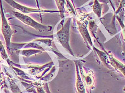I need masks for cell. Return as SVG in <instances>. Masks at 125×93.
<instances>
[{"instance_id": "cell-1", "label": "cell", "mask_w": 125, "mask_h": 93, "mask_svg": "<svg viewBox=\"0 0 125 93\" xmlns=\"http://www.w3.org/2000/svg\"><path fill=\"white\" fill-rule=\"evenodd\" d=\"M12 15L15 18L19 20L25 25H27L31 27H32L36 30L40 32H50L52 29V27L50 26H45L39 23L30 17L27 16L25 14H23L17 11H12Z\"/></svg>"}, {"instance_id": "cell-2", "label": "cell", "mask_w": 125, "mask_h": 93, "mask_svg": "<svg viewBox=\"0 0 125 93\" xmlns=\"http://www.w3.org/2000/svg\"><path fill=\"white\" fill-rule=\"evenodd\" d=\"M2 1L3 0H0V11H1L2 20V32L5 39L6 47L8 50H9L11 44L10 40L13 34V30L11 29L10 25L8 23V20L5 17L4 9L3 7Z\"/></svg>"}, {"instance_id": "cell-3", "label": "cell", "mask_w": 125, "mask_h": 93, "mask_svg": "<svg viewBox=\"0 0 125 93\" xmlns=\"http://www.w3.org/2000/svg\"><path fill=\"white\" fill-rule=\"evenodd\" d=\"M70 23L71 19L69 18L67 19L65 25L62 26V29L57 33V36L62 46L65 48L71 54L73 55L69 45Z\"/></svg>"}, {"instance_id": "cell-4", "label": "cell", "mask_w": 125, "mask_h": 93, "mask_svg": "<svg viewBox=\"0 0 125 93\" xmlns=\"http://www.w3.org/2000/svg\"><path fill=\"white\" fill-rule=\"evenodd\" d=\"M4 1L7 3L10 6L15 9L16 10H18V11H21V12L23 14L27 13H41V12H58V11H48V10H41V9H33V8H31L27 7L24 5H22L21 4H19L18 3L15 2L14 0H4Z\"/></svg>"}, {"instance_id": "cell-5", "label": "cell", "mask_w": 125, "mask_h": 93, "mask_svg": "<svg viewBox=\"0 0 125 93\" xmlns=\"http://www.w3.org/2000/svg\"><path fill=\"white\" fill-rule=\"evenodd\" d=\"M76 87H77L79 93H86L84 86L81 80L80 75L77 69V78H76Z\"/></svg>"}, {"instance_id": "cell-6", "label": "cell", "mask_w": 125, "mask_h": 93, "mask_svg": "<svg viewBox=\"0 0 125 93\" xmlns=\"http://www.w3.org/2000/svg\"><path fill=\"white\" fill-rule=\"evenodd\" d=\"M42 52L41 50H35V49H28V50H24L22 51V55L23 56L28 57L34 54H36L37 53H39Z\"/></svg>"}, {"instance_id": "cell-7", "label": "cell", "mask_w": 125, "mask_h": 93, "mask_svg": "<svg viewBox=\"0 0 125 93\" xmlns=\"http://www.w3.org/2000/svg\"><path fill=\"white\" fill-rule=\"evenodd\" d=\"M57 5L59 8V12L61 13V18L64 17V0H56Z\"/></svg>"}, {"instance_id": "cell-8", "label": "cell", "mask_w": 125, "mask_h": 93, "mask_svg": "<svg viewBox=\"0 0 125 93\" xmlns=\"http://www.w3.org/2000/svg\"><path fill=\"white\" fill-rule=\"evenodd\" d=\"M26 45V43L24 44H15V43H11L10 44L9 50H12V51H17L18 50L21 49V48L24 47Z\"/></svg>"}, {"instance_id": "cell-9", "label": "cell", "mask_w": 125, "mask_h": 93, "mask_svg": "<svg viewBox=\"0 0 125 93\" xmlns=\"http://www.w3.org/2000/svg\"><path fill=\"white\" fill-rule=\"evenodd\" d=\"M25 48H33V49H37L38 50H44L43 48H42L41 46H40L39 44H36L35 43H31L26 44V45L24 46Z\"/></svg>"}, {"instance_id": "cell-10", "label": "cell", "mask_w": 125, "mask_h": 93, "mask_svg": "<svg viewBox=\"0 0 125 93\" xmlns=\"http://www.w3.org/2000/svg\"><path fill=\"white\" fill-rule=\"evenodd\" d=\"M0 52H1L2 56L4 59H6L8 57L7 53L5 52V49L3 47V45H2V43L1 41H0Z\"/></svg>"}, {"instance_id": "cell-11", "label": "cell", "mask_w": 125, "mask_h": 93, "mask_svg": "<svg viewBox=\"0 0 125 93\" xmlns=\"http://www.w3.org/2000/svg\"><path fill=\"white\" fill-rule=\"evenodd\" d=\"M37 91H38V93H45L44 91H43V89L42 88H41V87H39V88H38V89H37Z\"/></svg>"}, {"instance_id": "cell-12", "label": "cell", "mask_w": 125, "mask_h": 93, "mask_svg": "<svg viewBox=\"0 0 125 93\" xmlns=\"http://www.w3.org/2000/svg\"><path fill=\"white\" fill-rule=\"evenodd\" d=\"M36 3V5H37V7H38V9H40V6H39V1L38 0H35Z\"/></svg>"}, {"instance_id": "cell-13", "label": "cell", "mask_w": 125, "mask_h": 93, "mask_svg": "<svg viewBox=\"0 0 125 93\" xmlns=\"http://www.w3.org/2000/svg\"><path fill=\"white\" fill-rule=\"evenodd\" d=\"M1 11H0V24H1ZM0 29H1V26H0Z\"/></svg>"}]
</instances>
